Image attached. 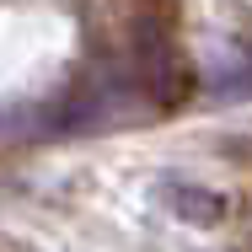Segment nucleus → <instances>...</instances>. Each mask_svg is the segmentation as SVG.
Here are the masks:
<instances>
[{"label":"nucleus","mask_w":252,"mask_h":252,"mask_svg":"<svg viewBox=\"0 0 252 252\" xmlns=\"http://www.w3.org/2000/svg\"><path fill=\"white\" fill-rule=\"evenodd\" d=\"M161 199H166V209L177 215V220H188V225H215L220 215H225V199L215 193V188H199V183H166L161 188Z\"/></svg>","instance_id":"1"}]
</instances>
